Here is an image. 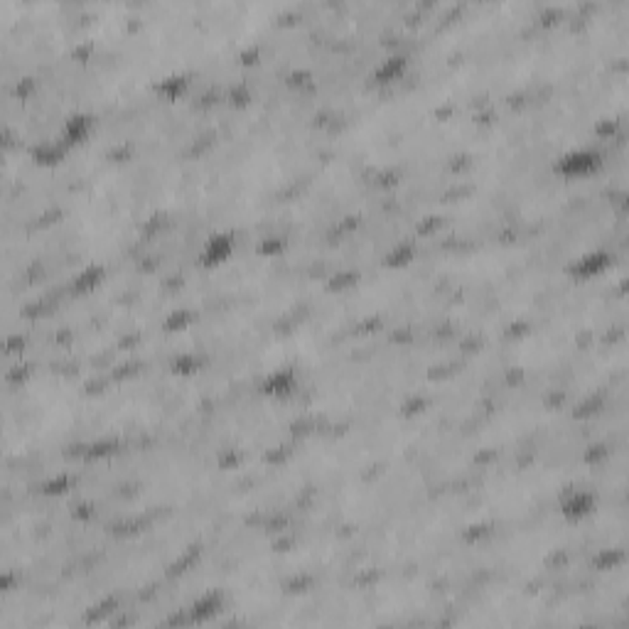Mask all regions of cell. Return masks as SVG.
<instances>
[{"instance_id":"cell-13","label":"cell","mask_w":629,"mask_h":629,"mask_svg":"<svg viewBox=\"0 0 629 629\" xmlns=\"http://www.w3.org/2000/svg\"><path fill=\"white\" fill-rule=\"evenodd\" d=\"M192 320H194V314L189 310H172V312H167L162 327H165L167 332H175V330H184Z\"/></svg>"},{"instance_id":"cell-16","label":"cell","mask_w":629,"mask_h":629,"mask_svg":"<svg viewBox=\"0 0 629 629\" xmlns=\"http://www.w3.org/2000/svg\"><path fill=\"white\" fill-rule=\"evenodd\" d=\"M280 246H283V241H280V239H266L261 244V251H263V254H273V251H278Z\"/></svg>"},{"instance_id":"cell-11","label":"cell","mask_w":629,"mask_h":629,"mask_svg":"<svg viewBox=\"0 0 629 629\" xmlns=\"http://www.w3.org/2000/svg\"><path fill=\"white\" fill-rule=\"evenodd\" d=\"M413 256H415V246L408 244V241H403V244H396L389 254H386L384 263L391 268H401V266H408V263L413 261Z\"/></svg>"},{"instance_id":"cell-4","label":"cell","mask_w":629,"mask_h":629,"mask_svg":"<svg viewBox=\"0 0 629 629\" xmlns=\"http://www.w3.org/2000/svg\"><path fill=\"white\" fill-rule=\"evenodd\" d=\"M297 386V376L295 369L283 367V369H273L271 374H266L261 384L263 396H273V398H285L293 393V389Z\"/></svg>"},{"instance_id":"cell-14","label":"cell","mask_w":629,"mask_h":629,"mask_svg":"<svg viewBox=\"0 0 629 629\" xmlns=\"http://www.w3.org/2000/svg\"><path fill=\"white\" fill-rule=\"evenodd\" d=\"M66 485H69V480H66V477H54L52 482H47V485H44V494H57V492L64 490Z\"/></svg>"},{"instance_id":"cell-1","label":"cell","mask_w":629,"mask_h":629,"mask_svg":"<svg viewBox=\"0 0 629 629\" xmlns=\"http://www.w3.org/2000/svg\"><path fill=\"white\" fill-rule=\"evenodd\" d=\"M603 167V153L598 148H573L558 155L553 162V172L565 179H580Z\"/></svg>"},{"instance_id":"cell-9","label":"cell","mask_w":629,"mask_h":629,"mask_svg":"<svg viewBox=\"0 0 629 629\" xmlns=\"http://www.w3.org/2000/svg\"><path fill=\"white\" fill-rule=\"evenodd\" d=\"M64 155V145L61 143H39L32 148V160L37 165H57Z\"/></svg>"},{"instance_id":"cell-5","label":"cell","mask_w":629,"mask_h":629,"mask_svg":"<svg viewBox=\"0 0 629 629\" xmlns=\"http://www.w3.org/2000/svg\"><path fill=\"white\" fill-rule=\"evenodd\" d=\"M91 128H94V118L89 114H84V111L71 114L64 121V126H61L59 143L64 145V148H71V145H76V143H84V140L89 138V133H91Z\"/></svg>"},{"instance_id":"cell-2","label":"cell","mask_w":629,"mask_h":629,"mask_svg":"<svg viewBox=\"0 0 629 629\" xmlns=\"http://www.w3.org/2000/svg\"><path fill=\"white\" fill-rule=\"evenodd\" d=\"M236 249V236L232 232H214L207 236V241L199 249V266L202 268H217L232 258Z\"/></svg>"},{"instance_id":"cell-7","label":"cell","mask_w":629,"mask_h":629,"mask_svg":"<svg viewBox=\"0 0 629 629\" xmlns=\"http://www.w3.org/2000/svg\"><path fill=\"white\" fill-rule=\"evenodd\" d=\"M408 69V59L406 54L396 52V54H389V57H384L379 61V64L372 69V79L376 84H389V81H396L398 76H403V71Z\"/></svg>"},{"instance_id":"cell-10","label":"cell","mask_w":629,"mask_h":629,"mask_svg":"<svg viewBox=\"0 0 629 629\" xmlns=\"http://www.w3.org/2000/svg\"><path fill=\"white\" fill-rule=\"evenodd\" d=\"M101 278H104V268L96 266V263H94V266H86L84 271L76 273L74 290L76 293H89V290H94L101 283Z\"/></svg>"},{"instance_id":"cell-6","label":"cell","mask_w":629,"mask_h":629,"mask_svg":"<svg viewBox=\"0 0 629 629\" xmlns=\"http://www.w3.org/2000/svg\"><path fill=\"white\" fill-rule=\"evenodd\" d=\"M595 511V494L590 492H570L560 504V514L568 521H580Z\"/></svg>"},{"instance_id":"cell-12","label":"cell","mask_w":629,"mask_h":629,"mask_svg":"<svg viewBox=\"0 0 629 629\" xmlns=\"http://www.w3.org/2000/svg\"><path fill=\"white\" fill-rule=\"evenodd\" d=\"M219 605H222V598H219L217 593L202 595V598L192 605V615H194V620H207V617L217 615V612H219Z\"/></svg>"},{"instance_id":"cell-8","label":"cell","mask_w":629,"mask_h":629,"mask_svg":"<svg viewBox=\"0 0 629 629\" xmlns=\"http://www.w3.org/2000/svg\"><path fill=\"white\" fill-rule=\"evenodd\" d=\"M187 86H189V79H187V74H182V71H175V74H167V76H162L160 81L155 84V91L157 94H162V96H165L167 101H172V99H177V96H182L184 91H187Z\"/></svg>"},{"instance_id":"cell-15","label":"cell","mask_w":629,"mask_h":629,"mask_svg":"<svg viewBox=\"0 0 629 629\" xmlns=\"http://www.w3.org/2000/svg\"><path fill=\"white\" fill-rule=\"evenodd\" d=\"M229 99L234 101H239V104H246V101H249V91H246V86H234L232 89V94H229Z\"/></svg>"},{"instance_id":"cell-3","label":"cell","mask_w":629,"mask_h":629,"mask_svg":"<svg viewBox=\"0 0 629 629\" xmlns=\"http://www.w3.org/2000/svg\"><path fill=\"white\" fill-rule=\"evenodd\" d=\"M612 263V254L605 249H598V251H588V254H580L575 258V261L568 266V273L573 275V278H595V275H600Z\"/></svg>"}]
</instances>
